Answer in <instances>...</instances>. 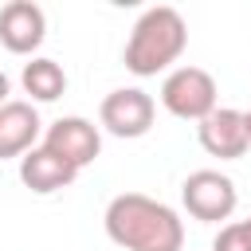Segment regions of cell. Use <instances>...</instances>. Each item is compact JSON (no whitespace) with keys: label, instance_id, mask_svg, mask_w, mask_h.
Returning <instances> with one entry per match:
<instances>
[{"label":"cell","instance_id":"obj_1","mask_svg":"<svg viewBox=\"0 0 251 251\" xmlns=\"http://www.w3.org/2000/svg\"><path fill=\"white\" fill-rule=\"evenodd\" d=\"M102 227L110 243L122 251H180L184 247V220L165 200L145 192H122L106 204Z\"/></svg>","mask_w":251,"mask_h":251},{"label":"cell","instance_id":"obj_2","mask_svg":"<svg viewBox=\"0 0 251 251\" xmlns=\"http://www.w3.org/2000/svg\"><path fill=\"white\" fill-rule=\"evenodd\" d=\"M188 47V24L176 8L169 4H157V8H145L126 39V51H122V63L129 75L137 78H153L161 71H169Z\"/></svg>","mask_w":251,"mask_h":251},{"label":"cell","instance_id":"obj_3","mask_svg":"<svg viewBox=\"0 0 251 251\" xmlns=\"http://www.w3.org/2000/svg\"><path fill=\"white\" fill-rule=\"evenodd\" d=\"M161 106L180 118V122H204L212 110H220V90H216V78L204 71V67H173L161 82Z\"/></svg>","mask_w":251,"mask_h":251},{"label":"cell","instance_id":"obj_4","mask_svg":"<svg viewBox=\"0 0 251 251\" xmlns=\"http://www.w3.org/2000/svg\"><path fill=\"white\" fill-rule=\"evenodd\" d=\"M180 200H184V212L200 224H220V220H231L235 204H239V192H235V180L220 169H196L184 176L180 184Z\"/></svg>","mask_w":251,"mask_h":251},{"label":"cell","instance_id":"obj_5","mask_svg":"<svg viewBox=\"0 0 251 251\" xmlns=\"http://www.w3.org/2000/svg\"><path fill=\"white\" fill-rule=\"evenodd\" d=\"M153 118H157V102H153L141 86H118V90H110V94L102 98V106H98L102 129L114 133V137H126V141L145 137V133L153 129Z\"/></svg>","mask_w":251,"mask_h":251},{"label":"cell","instance_id":"obj_6","mask_svg":"<svg viewBox=\"0 0 251 251\" xmlns=\"http://www.w3.org/2000/svg\"><path fill=\"white\" fill-rule=\"evenodd\" d=\"M43 145H47L51 153H59L67 165H75V169L82 173L86 165L98 161V153H102V133H98V126H94L90 118L67 114V118H55V122L47 126Z\"/></svg>","mask_w":251,"mask_h":251},{"label":"cell","instance_id":"obj_7","mask_svg":"<svg viewBox=\"0 0 251 251\" xmlns=\"http://www.w3.org/2000/svg\"><path fill=\"white\" fill-rule=\"evenodd\" d=\"M196 137H200V149H204L208 157H220V161H239V157L251 149L247 118H243V110H235V106L212 110V114L196 126Z\"/></svg>","mask_w":251,"mask_h":251},{"label":"cell","instance_id":"obj_8","mask_svg":"<svg viewBox=\"0 0 251 251\" xmlns=\"http://www.w3.org/2000/svg\"><path fill=\"white\" fill-rule=\"evenodd\" d=\"M47 39V16L35 0H12L0 8V43L12 55H35Z\"/></svg>","mask_w":251,"mask_h":251},{"label":"cell","instance_id":"obj_9","mask_svg":"<svg viewBox=\"0 0 251 251\" xmlns=\"http://www.w3.org/2000/svg\"><path fill=\"white\" fill-rule=\"evenodd\" d=\"M39 133H43V122H39L35 102L12 98V102L0 106V161H4V157H24V153H31L35 141H39Z\"/></svg>","mask_w":251,"mask_h":251},{"label":"cell","instance_id":"obj_10","mask_svg":"<svg viewBox=\"0 0 251 251\" xmlns=\"http://www.w3.org/2000/svg\"><path fill=\"white\" fill-rule=\"evenodd\" d=\"M75 176H78V169L67 165L59 153H51L43 141H39L31 153L20 157V180H24V188H31V192H39V196H51V192H59V188H71Z\"/></svg>","mask_w":251,"mask_h":251},{"label":"cell","instance_id":"obj_11","mask_svg":"<svg viewBox=\"0 0 251 251\" xmlns=\"http://www.w3.org/2000/svg\"><path fill=\"white\" fill-rule=\"evenodd\" d=\"M20 82H24L27 102H55L59 94H67V71L47 55H35L31 63H24Z\"/></svg>","mask_w":251,"mask_h":251},{"label":"cell","instance_id":"obj_12","mask_svg":"<svg viewBox=\"0 0 251 251\" xmlns=\"http://www.w3.org/2000/svg\"><path fill=\"white\" fill-rule=\"evenodd\" d=\"M212 251H251V235H247V224L243 220H231L216 231L212 239Z\"/></svg>","mask_w":251,"mask_h":251},{"label":"cell","instance_id":"obj_13","mask_svg":"<svg viewBox=\"0 0 251 251\" xmlns=\"http://www.w3.org/2000/svg\"><path fill=\"white\" fill-rule=\"evenodd\" d=\"M8 94H12V82H8V75L0 71V106H4V102H12Z\"/></svg>","mask_w":251,"mask_h":251},{"label":"cell","instance_id":"obj_14","mask_svg":"<svg viewBox=\"0 0 251 251\" xmlns=\"http://www.w3.org/2000/svg\"><path fill=\"white\" fill-rule=\"evenodd\" d=\"M243 118H247V137H251V110H243Z\"/></svg>","mask_w":251,"mask_h":251},{"label":"cell","instance_id":"obj_15","mask_svg":"<svg viewBox=\"0 0 251 251\" xmlns=\"http://www.w3.org/2000/svg\"><path fill=\"white\" fill-rule=\"evenodd\" d=\"M243 224H247V235H251V216H247V220H243Z\"/></svg>","mask_w":251,"mask_h":251}]
</instances>
